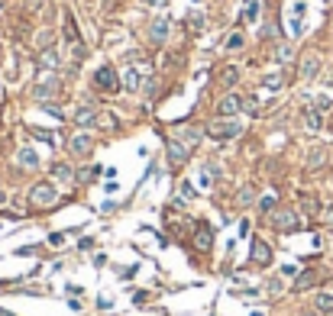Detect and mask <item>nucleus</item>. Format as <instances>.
<instances>
[{"label": "nucleus", "instance_id": "obj_2", "mask_svg": "<svg viewBox=\"0 0 333 316\" xmlns=\"http://www.w3.org/2000/svg\"><path fill=\"white\" fill-rule=\"evenodd\" d=\"M55 200H58V191H55V184H49V181H39V184L29 187V207L49 210V207H55Z\"/></svg>", "mask_w": 333, "mask_h": 316}, {"label": "nucleus", "instance_id": "obj_15", "mask_svg": "<svg viewBox=\"0 0 333 316\" xmlns=\"http://www.w3.org/2000/svg\"><path fill=\"white\" fill-rule=\"evenodd\" d=\"M52 94H58V81H46V84L32 87V97H36V100H46V97H52Z\"/></svg>", "mask_w": 333, "mask_h": 316}, {"label": "nucleus", "instance_id": "obj_42", "mask_svg": "<svg viewBox=\"0 0 333 316\" xmlns=\"http://www.w3.org/2000/svg\"><path fill=\"white\" fill-rule=\"evenodd\" d=\"M0 3H3V0H0Z\"/></svg>", "mask_w": 333, "mask_h": 316}, {"label": "nucleus", "instance_id": "obj_1", "mask_svg": "<svg viewBox=\"0 0 333 316\" xmlns=\"http://www.w3.org/2000/svg\"><path fill=\"white\" fill-rule=\"evenodd\" d=\"M210 136V139H217V142H226V139H236L243 132V123L236 120V116H217L214 123H207V129H204Z\"/></svg>", "mask_w": 333, "mask_h": 316}, {"label": "nucleus", "instance_id": "obj_3", "mask_svg": "<svg viewBox=\"0 0 333 316\" xmlns=\"http://www.w3.org/2000/svg\"><path fill=\"white\" fill-rule=\"evenodd\" d=\"M94 84H97V91H104V94H116L120 87H123V81H120L116 68L104 65V68H97V74H94Z\"/></svg>", "mask_w": 333, "mask_h": 316}, {"label": "nucleus", "instance_id": "obj_35", "mask_svg": "<svg viewBox=\"0 0 333 316\" xmlns=\"http://www.w3.org/2000/svg\"><path fill=\"white\" fill-rule=\"evenodd\" d=\"M46 113H49V116H55V120H65L62 110H58V107H49V103H46Z\"/></svg>", "mask_w": 333, "mask_h": 316}, {"label": "nucleus", "instance_id": "obj_16", "mask_svg": "<svg viewBox=\"0 0 333 316\" xmlns=\"http://www.w3.org/2000/svg\"><path fill=\"white\" fill-rule=\"evenodd\" d=\"M94 120H97V110H94V107H78L75 110V123L78 126H91Z\"/></svg>", "mask_w": 333, "mask_h": 316}, {"label": "nucleus", "instance_id": "obj_25", "mask_svg": "<svg viewBox=\"0 0 333 316\" xmlns=\"http://www.w3.org/2000/svg\"><path fill=\"white\" fill-rule=\"evenodd\" d=\"M236 77H240V71H236V68H223V74H220V84H223V87H233V84H236Z\"/></svg>", "mask_w": 333, "mask_h": 316}, {"label": "nucleus", "instance_id": "obj_11", "mask_svg": "<svg viewBox=\"0 0 333 316\" xmlns=\"http://www.w3.org/2000/svg\"><path fill=\"white\" fill-rule=\"evenodd\" d=\"M194 245L201 248V252H207V248L214 245V229H210V226H197V232H194Z\"/></svg>", "mask_w": 333, "mask_h": 316}, {"label": "nucleus", "instance_id": "obj_19", "mask_svg": "<svg viewBox=\"0 0 333 316\" xmlns=\"http://www.w3.org/2000/svg\"><path fill=\"white\" fill-rule=\"evenodd\" d=\"M52 177L68 184V181H75V171H71V165H52Z\"/></svg>", "mask_w": 333, "mask_h": 316}, {"label": "nucleus", "instance_id": "obj_8", "mask_svg": "<svg viewBox=\"0 0 333 316\" xmlns=\"http://www.w3.org/2000/svg\"><path fill=\"white\" fill-rule=\"evenodd\" d=\"M168 16H155L152 20V26H149V39H152L155 46H162L165 39H168Z\"/></svg>", "mask_w": 333, "mask_h": 316}, {"label": "nucleus", "instance_id": "obj_32", "mask_svg": "<svg viewBox=\"0 0 333 316\" xmlns=\"http://www.w3.org/2000/svg\"><path fill=\"white\" fill-rule=\"evenodd\" d=\"M178 194L185 197V200H191V197H194V187L188 184V181H181V184H178Z\"/></svg>", "mask_w": 333, "mask_h": 316}, {"label": "nucleus", "instance_id": "obj_29", "mask_svg": "<svg viewBox=\"0 0 333 316\" xmlns=\"http://www.w3.org/2000/svg\"><path fill=\"white\" fill-rule=\"evenodd\" d=\"M243 110L256 116V113H259V100H256V97H243Z\"/></svg>", "mask_w": 333, "mask_h": 316}, {"label": "nucleus", "instance_id": "obj_17", "mask_svg": "<svg viewBox=\"0 0 333 316\" xmlns=\"http://www.w3.org/2000/svg\"><path fill=\"white\" fill-rule=\"evenodd\" d=\"M314 284H317V274H314V271H301V274L295 278V291L298 293L307 291V287H314Z\"/></svg>", "mask_w": 333, "mask_h": 316}, {"label": "nucleus", "instance_id": "obj_6", "mask_svg": "<svg viewBox=\"0 0 333 316\" xmlns=\"http://www.w3.org/2000/svg\"><path fill=\"white\" fill-rule=\"evenodd\" d=\"M236 113H243V97L230 91L226 97H220V103H217V116H236Z\"/></svg>", "mask_w": 333, "mask_h": 316}, {"label": "nucleus", "instance_id": "obj_31", "mask_svg": "<svg viewBox=\"0 0 333 316\" xmlns=\"http://www.w3.org/2000/svg\"><path fill=\"white\" fill-rule=\"evenodd\" d=\"M291 46H278V52H275V58H278V62H291Z\"/></svg>", "mask_w": 333, "mask_h": 316}, {"label": "nucleus", "instance_id": "obj_7", "mask_svg": "<svg viewBox=\"0 0 333 316\" xmlns=\"http://www.w3.org/2000/svg\"><path fill=\"white\" fill-rule=\"evenodd\" d=\"M188 155H191V148H188L181 139H168V165H175V168H178V165L188 162Z\"/></svg>", "mask_w": 333, "mask_h": 316}, {"label": "nucleus", "instance_id": "obj_30", "mask_svg": "<svg viewBox=\"0 0 333 316\" xmlns=\"http://www.w3.org/2000/svg\"><path fill=\"white\" fill-rule=\"evenodd\" d=\"M330 107H333V100L327 97V94H320L317 100H314V110H320V113H324V110H330Z\"/></svg>", "mask_w": 333, "mask_h": 316}, {"label": "nucleus", "instance_id": "obj_14", "mask_svg": "<svg viewBox=\"0 0 333 316\" xmlns=\"http://www.w3.org/2000/svg\"><path fill=\"white\" fill-rule=\"evenodd\" d=\"M139 84H142V74L130 65V68L123 71V91H130V94H133V91H139Z\"/></svg>", "mask_w": 333, "mask_h": 316}, {"label": "nucleus", "instance_id": "obj_9", "mask_svg": "<svg viewBox=\"0 0 333 316\" xmlns=\"http://www.w3.org/2000/svg\"><path fill=\"white\" fill-rule=\"evenodd\" d=\"M317 71H320V58L314 52L304 55V58H301V77H304V81H310V77H317Z\"/></svg>", "mask_w": 333, "mask_h": 316}, {"label": "nucleus", "instance_id": "obj_22", "mask_svg": "<svg viewBox=\"0 0 333 316\" xmlns=\"http://www.w3.org/2000/svg\"><path fill=\"white\" fill-rule=\"evenodd\" d=\"M314 307H317L320 313H333V297L330 293H317V297H314Z\"/></svg>", "mask_w": 333, "mask_h": 316}, {"label": "nucleus", "instance_id": "obj_34", "mask_svg": "<svg viewBox=\"0 0 333 316\" xmlns=\"http://www.w3.org/2000/svg\"><path fill=\"white\" fill-rule=\"evenodd\" d=\"M65 242V232H52V236H49V245H62Z\"/></svg>", "mask_w": 333, "mask_h": 316}, {"label": "nucleus", "instance_id": "obj_4", "mask_svg": "<svg viewBox=\"0 0 333 316\" xmlns=\"http://www.w3.org/2000/svg\"><path fill=\"white\" fill-rule=\"evenodd\" d=\"M272 226L278 232H295L301 226V219H298L295 210H272Z\"/></svg>", "mask_w": 333, "mask_h": 316}, {"label": "nucleus", "instance_id": "obj_39", "mask_svg": "<svg viewBox=\"0 0 333 316\" xmlns=\"http://www.w3.org/2000/svg\"><path fill=\"white\" fill-rule=\"evenodd\" d=\"M3 203H7V194H3V191H0V207H3Z\"/></svg>", "mask_w": 333, "mask_h": 316}, {"label": "nucleus", "instance_id": "obj_20", "mask_svg": "<svg viewBox=\"0 0 333 316\" xmlns=\"http://www.w3.org/2000/svg\"><path fill=\"white\" fill-rule=\"evenodd\" d=\"M281 84H285V74H281V71H272V74L262 77V87H265V91H278Z\"/></svg>", "mask_w": 333, "mask_h": 316}, {"label": "nucleus", "instance_id": "obj_10", "mask_svg": "<svg viewBox=\"0 0 333 316\" xmlns=\"http://www.w3.org/2000/svg\"><path fill=\"white\" fill-rule=\"evenodd\" d=\"M272 262V248L269 245H265V242H252V265H262V268H265V265H269Z\"/></svg>", "mask_w": 333, "mask_h": 316}, {"label": "nucleus", "instance_id": "obj_27", "mask_svg": "<svg viewBox=\"0 0 333 316\" xmlns=\"http://www.w3.org/2000/svg\"><path fill=\"white\" fill-rule=\"evenodd\" d=\"M252 197H256V194H252V187H243L240 197H236V203H240V207H249V203H252Z\"/></svg>", "mask_w": 333, "mask_h": 316}, {"label": "nucleus", "instance_id": "obj_38", "mask_svg": "<svg viewBox=\"0 0 333 316\" xmlns=\"http://www.w3.org/2000/svg\"><path fill=\"white\" fill-rule=\"evenodd\" d=\"M149 7H165V3H168V0H146Z\"/></svg>", "mask_w": 333, "mask_h": 316}, {"label": "nucleus", "instance_id": "obj_24", "mask_svg": "<svg viewBox=\"0 0 333 316\" xmlns=\"http://www.w3.org/2000/svg\"><path fill=\"white\" fill-rule=\"evenodd\" d=\"M259 10H262V3H259V0H249V7H246V13H243V20H246V23H256Z\"/></svg>", "mask_w": 333, "mask_h": 316}, {"label": "nucleus", "instance_id": "obj_26", "mask_svg": "<svg viewBox=\"0 0 333 316\" xmlns=\"http://www.w3.org/2000/svg\"><path fill=\"white\" fill-rule=\"evenodd\" d=\"M324 158H327V152H324V148H314L307 162H310V168H320V165H324Z\"/></svg>", "mask_w": 333, "mask_h": 316}, {"label": "nucleus", "instance_id": "obj_21", "mask_svg": "<svg viewBox=\"0 0 333 316\" xmlns=\"http://www.w3.org/2000/svg\"><path fill=\"white\" fill-rule=\"evenodd\" d=\"M304 126L317 132L320 126H324V116H320V110H307V113H304Z\"/></svg>", "mask_w": 333, "mask_h": 316}, {"label": "nucleus", "instance_id": "obj_13", "mask_svg": "<svg viewBox=\"0 0 333 316\" xmlns=\"http://www.w3.org/2000/svg\"><path fill=\"white\" fill-rule=\"evenodd\" d=\"M16 162H20V168H39V155L32 152L29 146H23L16 152Z\"/></svg>", "mask_w": 333, "mask_h": 316}, {"label": "nucleus", "instance_id": "obj_41", "mask_svg": "<svg viewBox=\"0 0 333 316\" xmlns=\"http://www.w3.org/2000/svg\"><path fill=\"white\" fill-rule=\"evenodd\" d=\"M304 316H310V313H304Z\"/></svg>", "mask_w": 333, "mask_h": 316}, {"label": "nucleus", "instance_id": "obj_18", "mask_svg": "<svg viewBox=\"0 0 333 316\" xmlns=\"http://www.w3.org/2000/svg\"><path fill=\"white\" fill-rule=\"evenodd\" d=\"M301 16H304V0H295V3H291V29H295V36L304 29V26H301Z\"/></svg>", "mask_w": 333, "mask_h": 316}, {"label": "nucleus", "instance_id": "obj_37", "mask_svg": "<svg viewBox=\"0 0 333 316\" xmlns=\"http://www.w3.org/2000/svg\"><path fill=\"white\" fill-rule=\"evenodd\" d=\"M324 223H327V226H333V207H327V210H324Z\"/></svg>", "mask_w": 333, "mask_h": 316}, {"label": "nucleus", "instance_id": "obj_28", "mask_svg": "<svg viewBox=\"0 0 333 316\" xmlns=\"http://www.w3.org/2000/svg\"><path fill=\"white\" fill-rule=\"evenodd\" d=\"M259 210H262V213H272V210H275V194H265L262 200H259Z\"/></svg>", "mask_w": 333, "mask_h": 316}, {"label": "nucleus", "instance_id": "obj_36", "mask_svg": "<svg viewBox=\"0 0 333 316\" xmlns=\"http://www.w3.org/2000/svg\"><path fill=\"white\" fill-rule=\"evenodd\" d=\"M281 274H285V278H295V274H298V265H285V268H281Z\"/></svg>", "mask_w": 333, "mask_h": 316}, {"label": "nucleus", "instance_id": "obj_40", "mask_svg": "<svg viewBox=\"0 0 333 316\" xmlns=\"http://www.w3.org/2000/svg\"><path fill=\"white\" fill-rule=\"evenodd\" d=\"M0 316H13V313H10V310H0Z\"/></svg>", "mask_w": 333, "mask_h": 316}, {"label": "nucleus", "instance_id": "obj_23", "mask_svg": "<svg viewBox=\"0 0 333 316\" xmlns=\"http://www.w3.org/2000/svg\"><path fill=\"white\" fill-rule=\"evenodd\" d=\"M243 42H246V39H243V32H230V36H226V42H223V49H226V52H236V49H243Z\"/></svg>", "mask_w": 333, "mask_h": 316}, {"label": "nucleus", "instance_id": "obj_33", "mask_svg": "<svg viewBox=\"0 0 333 316\" xmlns=\"http://www.w3.org/2000/svg\"><path fill=\"white\" fill-rule=\"evenodd\" d=\"M29 132H32V136H39L42 142H55V136H52V132H46V129H29Z\"/></svg>", "mask_w": 333, "mask_h": 316}, {"label": "nucleus", "instance_id": "obj_5", "mask_svg": "<svg viewBox=\"0 0 333 316\" xmlns=\"http://www.w3.org/2000/svg\"><path fill=\"white\" fill-rule=\"evenodd\" d=\"M68 152L75 155V158H87V155L94 152V139L87 136V132H78V136H71V142H68Z\"/></svg>", "mask_w": 333, "mask_h": 316}, {"label": "nucleus", "instance_id": "obj_12", "mask_svg": "<svg viewBox=\"0 0 333 316\" xmlns=\"http://www.w3.org/2000/svg\"><path fill=\"white\" fill-rule=\"evenodd\" d=\"M58 62H62V58H58V49L55 46H46L39 52V65H42V68H58Z\"/></svg>", "mask_w": 333, "mask_h": 316}]
</instances>
